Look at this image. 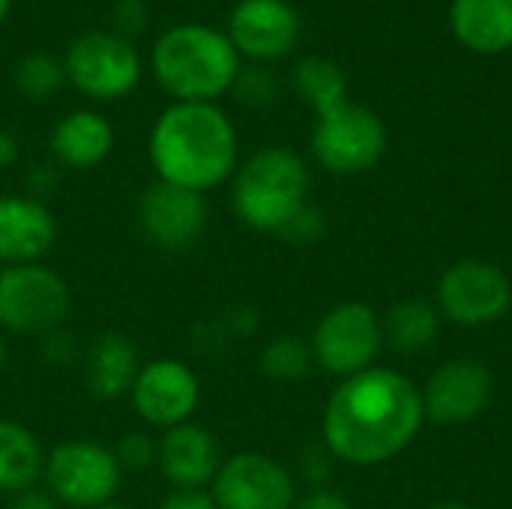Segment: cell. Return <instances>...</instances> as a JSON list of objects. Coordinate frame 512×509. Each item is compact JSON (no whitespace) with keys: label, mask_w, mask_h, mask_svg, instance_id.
<instances>
[{"label":"cell","mask_w":512,"mask_h":509,"mask_svg":"<svg viewBox=\"0 0 512 509\" xmlns=\"http://www.w3.org/2000/svg\"><path fill=\"white\" fill-rule=\"evenodd\" d=\"M426 420L438 426H462L477 420L492 399V372L480 360H450L432 372L420 390Z\"/></svg>","instance_id":"cell-15"},{"label":"cell","mask_w":512,"mask_h":509,"mask_svg":"<svg viewBox=\"0 0 512 509\" xmlns=\"http://www.w3.org/2000/svg\"><path fill=\"white\" fill-rule=\"evenodd\" d=\"M309 144L315 162L324 171L336 177H351L381 162L387 150V129L372 108L348 99L345 105L315 117Z\"/></svg>","instance_id":"cell-9"},{"label":"cell","mask_w":512,"mask_h":509,"mask_svg":"<svg viewBox=\"0 0 512 509\" xmlns=\"http://www.w3.org/2000/svg\"><path fill=\"white\" fill-rule=\"evenodd\" d=\"M129 405L138 420L150 429H174L189 423L201 405L198 372L177 357H156L141 363L138 378L129 390Z\"/></svg>","instance_id":"cell-11"},{"label":"cell","mask_w":512,"mask_h":509,"mask_svg":"<svg viewBox=\"0 0 512 509\" xmlns=\"http://www.w3.org/2000/svg\"><path fill=\"white\" fill-rule=\"evenodd\" d=\"M9 6H12V0H0V27H3V21L9 15Z\"/></svg>","instance_id":"cell-38"},{"label":"cell","mask_w":512,"mask_h":509,"mask_svg":"<svg viewBox=\"0 0 512 509\" xmlns=\"http://www.w3.org/2000/svg\"><path fill=\"white\" fill-rule=\"evenodd\" d=\"M147 156L156 180L207 195L231 183L240 165V138L216 102H171L150 126Z\"/></svg>","instance_id":"cell-2"},{"label":"cell","mask_w":512,"mask_h":509,"mask_svg":"<svg viewBox=\"0 0 512 509\" xmlns=\"http://www.w3.org/2000/svg\"><path fill=\"white\" fill-rule=\"evenodd\" d=\"M309 189L312 174L297 150L261 147L231 177V210L246 228L279 237L309 204Z\"/></svg>","instance_id":"cell-4"},{"label":"cell","mask_w":512,"mask_h":509,"mask_svg":"<svg viewBox=\"0 0 512 509\" xmlns=\"http://www.w3.org/2000/svg\"><path fill=\"white\" fill-rule=\"evenodd\" d=\"M117 465L123 471H147L156 468V438L150 432L132 429L126 435L117 438V444L111 447Z\"/></svg>","instance_id":"cell-27"},{"label":"cell","mask_w":512,"mask_h":509,"mask_svg":"<svg viewBox=\"0 0 512 509\" xmlns=\"http://www.w3.org/2000/svg\"><path fill=\"white\" fill-rule=\"evenodd\" d=\"M216 509H291L297 483L291 471L267 453L243 450L222 462L210 483Z\"/></svg>","instance_id":"cell-12"},{"label":"cell","mask_w":512,"mask_h":509,"mask_svg":"<svg viewBox=\"0 0 512 509\" xmlns=\"http://www.w3.org/2000/svg\"><path fill=\"white\" fill-rule=\"evenodd\" d=\"M30 183H33L36 198H39V195H45V192L57 183V171H54L51 165H36V168L30 171Z\"/></svg>","instance_id":"cell-35"},{"label":"cell","mask_w":512,"mask_h":509,"mask_svg":"<svg viewBox=\"0 0 512 509\" xmlns=\"http://www.w3.org/2000/svg\"><path fill=\"white\" fill-rule=\"evenodd\" d=\"M123 39H135L138 33L147 30V3L144 0H117L111 6V27Z\"/></svg>","instance_id":"cell-28"},{"label":"cell","mask_w":512,"mask_h":509,"mask_svg":"<svg viewBox=\"0 0 512 509\" xmlns=\"http://www.w3.org/2000/svg\"><path fill=\"white\" fill-rule=\"evenodd\" d=\"M291 509H351V504L333 489H312L309 495L297 498Z\"/></svg>","instance_id":"cell-31"},{"label":"cell","mask_w":512,"mask_h":509,"mask_svg":"<svg viewBox=\"0 0 512 509\" xmlns=\"http://www.w3.org/2000/svg\"><path fill=\"white\" fill-rule=\"evenodd\" d=\"M57 243V219L36 195H0V264H39Z\"/></svg>","instance_id":"cell-17"},{"label":"cell","mask_w":512,"mask_h":509,"mask_svg":"<svg viewBox=\"0 0 512 509\" xmlns=\"http://www.w3.org/2000/svg\"><path fill=\"white\" fill-rule=\"evenodd\" d=\"M243 57L228 33L213 24L183 21L168 27L150 51V72L174 102H216L231 93Z\"/></svg>","instance_id":"cell-3"},{"label":"cell","mask_w":512,"mask_h":509,"mask_svg":"<svg viewBox=\"0 0 512 509\" xmlns=\"http://www.w3.org/2000/svg\"><path fill=\"white\" fill-rule=\"evenodd\" d=\"M438 312L459 327H486L512 306L510 276L483 258H465L444 270L438 282Z\"/></svg>","instance_id":"cell-10"},{"label":"cell","mask_w":512,"mask_h":509,"mask_svg":"<svg viewBox=\"0 0 512 509\" xmlns=\"http://www.w3.org/2000/svg\"><path fill=\"white\" fill-rule=\"evenodd\" d=\"M291 87L303 99V105H309L315 111V117L348 102V78H345L342 66L321 54H309L294 63Z\"/></svg>","instance_id":"cell-22"},{"label":"cell","mask_w":512,"mask_h":509,"mask_svg":"<svg viewBox=\"0 0 512 509\" xmlns=\"http://www.w3.org/2000/svg\"><path fill=\"white\" fill-rule=\"evenodd\" d=\"M222 462L219 438L195 420L165 429L156 438V471L171 489H210Z\"/></svg>","instance_id":"cell-16"},{"label":"cell","mask_w":512,"mask_h":509,"mask_svg":"<svg viewBox=\"0 0 512 509\" xmlns=\"http://www.w3.org/2000/svg\"><path fill=\"white\" fill-rule=\"evenodd\" d=\"M18 153H21L18 138L9 129H0V171L9 168V165H15L18 162Z\"/></svg>","instance_id":"cell-34"},{"label":"cell","mask_w":512,"mask_h":509,"mask_svg":"<svg viewBox=\"0 0 512 509\" xmlns=\"http://www.w3.org/2000/svg\"><path fill=\"white\" fill-rule=\"evenodd\" d=\"M42 483L60 507L96 509L114 504L123 483V468L117 465L111 447L72 438L45 453Z\"/></svg>","instance_id":"cell-7"},{"label":"cell","mask_w":512,"mask_h":509,"mask_svg":"<svg viewBox=\"0 0 512 509\" xmlns=\"http://www.w3.org/2000/svg\"><path fill=\"white\" fill-rule=\"evenodd\" d=\"M3 366H6V336L0 333V372H3Z\"/></svg>","instance_id":"cell-37"},{"label":"cell","mask_w":512,"mask_h":509,"mask_svg":"<svg viewBox=\"0 0 512 509\" xmlns=\"http://www.w3.org/2000/svg\"><path fill=\"white\" fill-rule=\"evenodd\" d=\"M300 27V12L288 0H237L225 33L240 57L264 66L294 51Z\"/></svg>","instance_id":"cell-14"},{"label":"cell","mask_w":512,"mask_h":509,"mask_svg":"<svg viewBox=\"0 0 512 509\" xmlns=\"http://www.w3.org/2000/svg\"><path fill=\"white\" fill-rule=\"evenodd\" d=\"M156 509H216L210 489H168Z\"/></svg>","instance_id":"cell-30"},{"label":"cell","mask_w":512,"mask_h":509,"mask_svg":"<svg viewBox=\"0 0 512 509\" xmlns=\"http://www.w3.org/2000/svg\"><path fill=\"white\" fill-rule=\"evenodd\" d=\"M72 309L66 279L39 264L0 267V333L45 339L57 333Z\"/></svg>","instance_id":"cell-5"},{"label":"cell","mask_w":512,"mask_h":509,"mask_svg":"<svg viewBox=\"0 0 512 509\" xmlns=\"http://www.w3.org/2000/svg\"><path fill=\"white\" fill-rule=\"evenodd\" d=\"M48 147L57 165L72 171H87L111 156L114 129L105 114L93 108H75L54 123Z\"/></svg>","instance_id":"cell-18"},{"label":"cell","mask_w":512,"mask_h":509,"mask_svg":"<svg viewBox=\"0 0 512 509\" xmlns=\"http://www.w3.org/2000/svg\"><path fill=\"white\" fill-rule=\"evenodd\" d=\"M261 372L273 381H300L309 375L312 363V348L300 336H276L264 345L261 351Z\"/></svg>","instance_id":"cell-25"},{"label":"cell","mask_w":512,"mask_h":509,"mask_svg":"<svg viewBox=\"0 0 512 509\" xmlns=\"http://www.w3.org/2000/svg\"><path fill=\"white\" fill-rule=\"evenodd\" d=\"M327 459H330L327 447L324 450H306V456H303V474H306V480H312V483L324 480L327 477Z\"/></svg>","instance_id":"cell-33"},{"label":"cell","mask_w":512,"mask_h":509,"mask_svg":"<svg viewBox=\"0 0 512 509\" xmlns=\"http://www.w3.org/2000/svg\"><path fill=\"white\" fill-rule=\"evenodd\" d=\"M66 84L96 102H117L135 93L144 75V60L135 42L114 30H84L63 54Z\"/></svg>","instance_id":"cell-6"},{"label":"cell","mask_w":512,"mask_h":509,"mask_svg":"<svg viewBox=\"0 0 512 509\" xmlns=\"http://www.w3.org/2000/svg\"><path fill=\"white\" fill-rule=\"evenodd\" d=\"M426 414L420 390L402 372L372 366L342 378L330 393L321 432L333 459L372 468L396 459L420 435Z\"/></svg>","instance_id":"cell-1"},{"label":"cell","mask_w":512,"mask_h":509,"mask_svg":"<svg viewBox=\"0 0 512 509\" xmlns=\"http://www.w3.org/2000/svg\"><path fill=\"white\" fill-rule=\"evenodd\" d=\"M96 509H129V507H120V504H105V507H96Z\"/></svg>","instance_id":"cell-39"},{"label":"cell","mask_w":512,"mask_h":509,"mask_svg":"<svg viewBox=\"0 0 512 509\" xmlns=\"http://www.w3.org/2000/svg\"><path fill=\"white\" fill-rule=\"evenodd\" d=\"M309 348L318 369L336 378H351L375 366V357L384 348V324L369 303H339L321 315Z\"/></svg>","instance_id":"cell-8"},{"label":"cell","mask_w":512,"mask_h":509,"mask_svg":"<svg viewBox=\"0 0 512 509\" xmlns=\"http://www.w3.org/2000/svg\"><path fill=\"white\" fill-rule=\"evenodd\" d=\"M12 84L21 96L27 99H48L54 96L63 84H66V69L63 60H57L48 51H30L24 57L15 60L12 66Z\"/></svg>","instance_id":"cell-24"},{"label":"cell","mask_w":512,"mask_h":509,"mask_svg":"<svg viewBox=\"0 0 512 509\" xmlns=\"http://www.w3.org/2000/svg\"><path fill=\"white\" fill-rule=\"evenodd\" d=\"M141 369L138 348L123 333H102L84 354V384L96 399L129 396Z\"/></svg>","instance_id":"cell-20"},{"label":"cell","mask_w":512,"mask_h":509,"mask_svg":"<svg viewBox=\"0 0 512 509\" xmlns=\"http://www.w3.org/2000/svg\"><path fill=\"white\" fill-rule=\"evenodd\" d=\"M45 450L18 420H0V492L21 495L42 480Z\"/></svg>","instance_id":"cell-21"},{"label":"cell","mask_w":512,"mask_h":509,"mask_svg":"<svg viewBox=\"0 0 512 509\" xmlns=\"http://www.w3.org/2000/svg\"><path fill=\"white\" fill-rule=\"evenodd\" d=\"M429 509H474V507H468V504H459V501H444V504H435V507H429Z\"/></svg>","instance_id":"cell-36"},{"label":"cell","mask_w":512,"mask_h":509,"mask_svg":"<svg viewBox=\"0 0 512 509\" xmlns=\"http://www.w3.org/2000/svg\"><path fill=\"white\" fill-rule=\"evenodd\" d=\"M9 509H63L45 489H27L21 495H12V507Z\"/></svg>","instance_id":"cell-32"},{"label":"cell","mask_w":512,"mask_h":509,"mask_svg":"<svg viewBox=\"0 0 512 509\" xmlns=\"http://www.w3.org/2000/svg\"><path fill=\"white\" fill-rule=\"evenodd\" d=\"M231 93H234L243 105L264 108V105H270V102L276 99L279 81H276V75H273L267 66H261V63L243 66L240 75H237V81H234V87H231Z\"/></svg>","instance_id":"cell-26"},{"label":"cell","mask_w":512,"mask_h":509,"mask_svg":"<svg viewBox=\"0 0 512 509\" xmlns=\"http://www.w3.org/2000/svg\"><path fill=\"white\" fill-rule=\"evenodd\" d=\"M321 234H324V216H321V210H318L315 204H306V207L288 222V228H285L279 237L288 240V243H294V246H309V243H315Z\"/></svg>","instance_id":"cell-29"},{"label":"cell","mask_w":512,"mask_h":509,"mask_svg":"<svg viewBox=\"0 0 512 509\" xmlns=\"http://www.w3.org/2000/svg\"><path fill=\"white\" fill-rule=\"evenodd\" d=\"M135 219L141 234L162 252H186L192 249L210 222L207 195L180 189L171 183H150L135 207Z\"/></svg>","instance_id":"cell-13"},{"label":"cell","mask_w":512,"mask_h":509,"mask_svg":"<svg viewBox=\"0 0 512 509\" xmlns=\"http://www.w3.org/2000/svg\"><path fill=\"white\" fill-rule=\"evenodd\" d=\"M381 324L384 345H390L399 354H420L438 339L441 312L426 300H402L381 318Z\"/></svg>","instance_id":"cell-23"},{"label":"cell","mask_w":512,"mask_h":509,"mask_svg":"<svg viewBox=\"0 0 512 509\" xmlns=\"http://www.w3.org/2000/svg\"><path fill=\"white\" fill-rule=\"evenodd\" d=\"M450 30L474 54L512 51V0H453Z\"/></svg>","instance_id":"cell-19"}]
</instances>
